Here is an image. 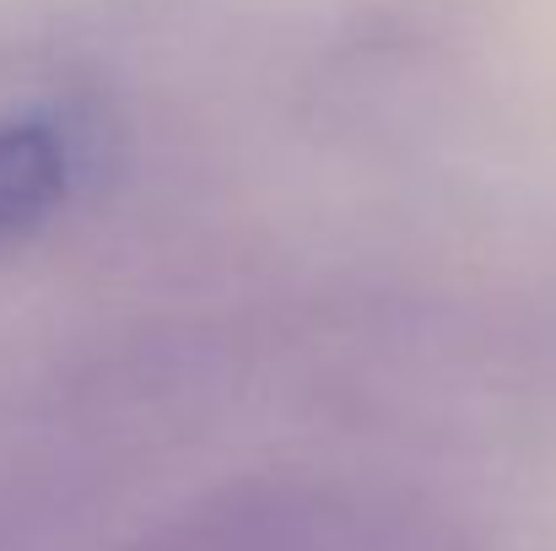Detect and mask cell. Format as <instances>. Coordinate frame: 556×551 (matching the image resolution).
<instances>
[{"mask_svg":"<svg viewBox=\"0 0 556 551\" xmlns=\"http://www.w3.org/2000/svg\"><path fill=\"white\" fill-rule=\"evenodd\" d=\"M71 189V152L49 120H0V249L33 238Z\"/></svg>","mask_w":556,"mask_h":551,"instance_id":"6da1fadb","label":"cell"}]
</instances>
